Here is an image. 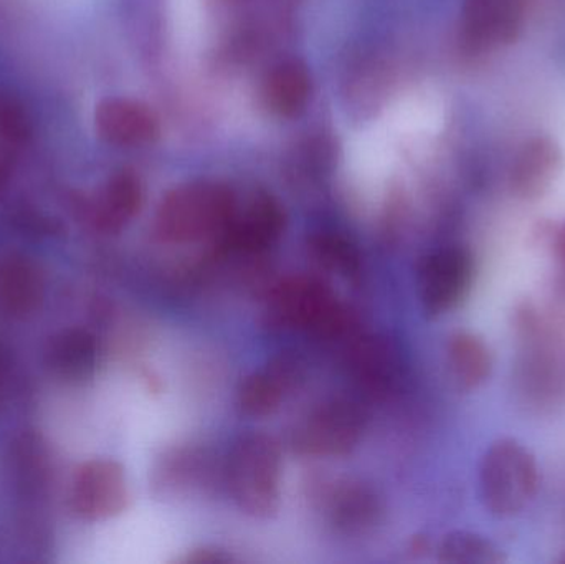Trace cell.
I'll return each mask as SVG.
<instances>
[{
    "instance_id": "6da1fadb",
    "label": "cell",
    "mask_w": 565,
    "mask_h": 564,
    "mask_svg": "<svg viewBox=\"0 0 565 564\" xmlns=\"http://www.w3.org/2000/svg\"><path fill=\"white\" fill-rule=\"evenodd\" d=\"M237 209L234 192L221 182L178 185L162 198L154 217L156 235L166 244L215 241Z\"/></svg>"
},
{
    "instance_id": "7a4b0ae2",
    "label": "cell",
    "mask_w": 565,
    "mask_h": 564,
    "mask_svg": "<svg viewBox=\"0 0 565 564\" xmlns=\"http://www.w3.org/2000/svg\"><path fill=\"white\" fill-rule=\"evenodd\" d=\"M541 486L534 454L514 437L494 440L480 464V493L484 509L494 519L523 513L536 499Z\"/></svg>"
},
{
    "instance_id": "3957f363",
    "label": "cell",
    "mask_w": 565,
    "mask_h": 564,
    "mask_svg": "<svg viewBox=\"0 0 565 564\" xmlns=\"http://www.w3.org/2000/svg\"><path fill=\"white\" fill-rule=\"evenodd\" d=\"M225 479L242 512L254 519H271L280 509V447L264 434L241 437L228 454Z\"/></svg>"
},
{
    "instance_id": "277c9868",
    "label": "cell",
    "mask_w": 565,
    "mask_h": 564,
    "mask_svg": "<svg viewBox=\"0 0 565 564\" xmlns=\"http://www.w3.org/2000/svg\"><path fill=\"white\" fill-rule=\"evenodd\" d=\"M265 317L271 328L305 331L319 340L341 337L349 321L328 285L301 275L286 278L271 290Z\"/></svg>"
},
{
    "instance_id": "5b68a950",
    "label": "cell",
    "mask_w": 565,
    "mask_h": 564,
    "mask_svg": "<svg viewBox=\"0 0 565 564\" xmlns=\"http://www.w3.org/2000/svg\"><path fill=\"white\" fill-rule=\"evenodd\" d=\"M364 430V414L349 400L319 404L296 424L291 447L305 457H341L352 453Z\"/></svg>"
},
{
    "instance_id": "8992f818",
    "label": "cell",
    "mask_w": 565,
    "mask_h": 564,
    "mask_svg": "<svg viewBox=\"0 0 565 564\" xmlns=\"http://www.w3.org/2000/svg\"><path fill=\"white\" fill-rule=\"evenodd\" d=\"M473 280L475 257L467 247L450 245L425 255L417 272L422 310L428 318L455 310L470 294Z\"/></svg>"
},
{
    "instance_id": "52a82bcc",
    "label": "cell",
    "mask_w": 565,
    "mask_h": 564,
    "mask_svg": "<svg viewBox=\"0 0 565 564\" xmlns=\"http://www.w3.org/2000/svg\"><path fill=\"white\" fill-rule=\"evenodd\" d=\"M527 0H465L458 40L468 55L513 45L526 25Z\"/></svg>"
},
{
    "instance_id": "ba28073f",
    "label": "cell",
    "mask_w": 565,
    "mask_h": 564,
    "mask_svg": "<svg viewBox=\"0 0 565 564\" xmlns=\"http://www.w3.org/2000/svg\"><path fill=\"white\" fill-rule=\"evenodd\" d=\"M285 224L280 202L267 192H258L244 209L237 205L227 227L215 242L227 254L258 255L277 244Z\"/></svg>"
},
{
    "instance_id": "9c48e42d",
    "label": "cell",
    "mask_w": 565,
    "mask_h": 564,
    "mask_svg": "<svg viewBox=\"0 0 565 564\" xmlns=\"http://www.w3.org/2000/svg\"><path fill=\"white\" fill-rule=\"evenodd\" d=\"M128 506V486L115 460H93L79 467L70 507L83 520L111 519Z\"/></svg>"
},
{
    "instance_id": "30bf717a",
    "label": "cell",
    "mask_w": 565,
    "mask_h": 564,
    "mask_svg": "<svg viewBox=\"0 0 565 564\" xmlns=\"http://www.w3.org/2000/svg\"><path fill=\"white\" fill-rule=\"evenodd\" d=\"M564 171V152L556 139L546 135L526 139L518 149L510 169V191L524 202L546 198Z\"/></svg>"
},
{
    "instance_id": "8fae6325",
    "label": "cell",
    "mask_w": 565,
    "mask_h": 564,
    "mask_svg": "<svg viewBox=\"0 0 565 564\" xmlns=\"http://www.w3.org/2000/svg\"><path fill=\"white\" fill-rule=\"evenodd\" d=\"M95 129L99 138L115 148H145L161 135L158 115L142 102L113 96L98 103Z\"/></svg>"
},
{
    "instance_id": "7c38bea8",
    "label": "cell",
    "mask_w": 565,
    "mask_h": 564,
    "mask_svg": "<svg viewBox=\"0 0 565 564\" xmlns=\"http://www.w3.org/2000/svg\"><path fill=\"white\" fill-rule=\"evenodd\" d=\"M305 380L301 361L285 353L274 358L262 371L248 374L237 391V404L242 413L255 419H264L280 409L291 391L298 390Z\"/></svg>"
},
{
    "instance_id": "4fadbf2b",
    "label": "cell",
    "mask_w": 565,
    "mask_h": 564,
    "mask_svg": "<svg viewBox=\"0 0 565 564\" xmlns=\"http://www.w3.org/2000/svg\"><path fill=\"white\" fill-rule=\"evenodd\" d=\"M311 93L312 82L308 68L298 60H286L265 75L260 98L271 115L292 118L305 111Z\"/></svg>"
},
{
    "instance_id": "5bb4252c",
    "label": "cell",
    "mask_w": 565,
    "mask_h": 564,
    "mask_svg": "<svg viewBox=\"0 0 565 564\" xmlns=\"http://www.w3.org/2000/svg\"><path fill=\"white\" fill-rule=\"evenodd\" d=\"M328 515L339 532L365 535L381 523L382 502L371 487L359 482L339 483L329 496Z\"/></svg>"
},
{
    "instance_id": "9a60e30c",
    "label": "cell",
    "mask_w": 565,
    "mask_h": 564,
    "mask_svg": "<svg viewBox=\"0 0 565 564\" xmlns=\"http://www.w3.org/2000/svg\"><path fill=\"white\" fill-rule=\"evenodd\" d=\"M445 357L451 381L463 393L477 391L493 373L490 344L473 331L458 330L451 333L445 347Z\"/></svg>"
},
{
    "instance_id": "2e32d148",
    "label": "cell",
    "mask_w": 565,
    "mask_h": 564,
    "mask_svg": "<svg viewBox=\"0 0 565 564\" xmlns=\"http://www.w3.org/2000/svg\"><path fill=\"white\" fill-rule=\"evenodd\" d=\"M141 205V181L135 172L122 169L109 178L89 212L96 228L115 234L139 214Z\"/></svg>"
},
{
    "instance_id": "e0dca14e",
    "label": "cell",
    "mask_w": 565,
    "mask_h": 564,
    "mask_svg": "<svg viewBox=\"0 0 565 564\" xmlns=\"http://www.w3.org/2000/svg\"><path fill=\"white\" fill-rule=\"evenodd\" d=\"M398 361L387 341L379 337H362L349 350V371L359 386L381 394L397 377Z\"/></svg>"
},
{
    "instance_id": "ac0fdd59",
    "label": "cell",
    "mask_w": 565,
    "mask_h": 564,
    "mask_svg": "<svg viewBox=\"0 0 565 564\" xmlns=\"http://www.w3.org/2000/svg\"><path fill=\"white\" fill-rule=\"evenodd\" d=\"M43 298V278L39 268L20 257L0 260V307L15 317L32 313Z\"/></svg>"
},
{
    "instance_id": "d6986e66",
    "label": "cell",
    "mask_w": 565,
    "mask_h": 564,
    "mask_svg": "<svg viewBox=\"0 0 565 564\" xmlns=\"http://www.w3.org/2000/svg\"><path fill=\"white\" fill-rule=\"evenodd\" d=\"M46 361L65 380H86L98 363V341L85 330L63 331L50 341Z\"/></svg>"
},
{
    "instance_id": "ffe728a7",
    "label": "cell",
    "mask_w": 565,
    "mask_h": 564,
    "mask_svg": "<svg viewBox=\"0 0 565 564\" xmlns=\"http://www.w3.org/2000/svg\"><path fill=\"white\" fill-rule=\"evenodd\" d=\"M438 560L450 564H503L508 562L503 550L487 536L473 532H451L438 546Z\"/></svg>"
},
{
    "instance_id": "44dd1931",
    "label": "cell",
    "mask_w": 565,
    "mask_h": 564,
    "mask_svg": "<svg viewBox=\"0 0 565 564\" xmlns=\"http://www.w3.org/2000/svg\"><path fill=\"white\" fill-rule=\"evenodd\" d=\"M205 459L198 450H174L156 470V483L166 489L195 486L204 479Z\"/></svg>"
},
{
    "instance_id": "7402d4cb",
    "label": "cell",
    "mask_w": 565,
    "mask_h": 564,
    "mask_svg": "<svg viewBox=\"0 0 565 564\" xmlns=\"http://www.w3.org/2000/svg\"><path fill=\"white\" fill-rule=\"evenodd\" d=\"M311 251L321 265L331 270L345 275L358 270V251L339 235L326 234V232L315 235L311 238Z\"/></svg>"
},
{
    "instance_id": "603a6c76",
    "label": "cell",
    "mask_w": 565,
    "mask_h": 564,
    "mask_svg": "<svg viewBox=\"0 0 565 564\" xmlns=\"http://www.w3.org/2000/svg\"><path fill=\"white\" fill-rule=\"evenodd\" d=\"M32 135V121L22 103L0 96V141L20 146Z\"/></svg>"
},
{
    "instance_id": "cb8c5ba5",
    "label": "cell",
    "mask_w": 565,
    "mask_h": 564,
    "mask_svg": "<svg viewBox=\"0 0 565 564\" xmlns=\"http://www.w3.org/2000/svg\"><path fill=\"white\" fill-rule=\"evenodd\" d=\"M547 242H550L551 254L557 264L561 278L565 284V222L563 224L554 225L547 234Z\"/></svg>"
},
{
    "instance_id": "d4e9b609",
    "label": "cell",
    "mask_w": 565,
    "mask_h": 564,
    "mask_svg": "<svg viewBox=\"0 0 565 564\" xmlns=\"http://www.w3.org/2000/svg\"><path fill=\"white\" fill-rule=\"evenodd\" d=\"M189 563H198V564H215V563H227L232 562L231 556L225 555L221 550H198L194 555L189 556Z\"/></svg>"
},
{
    "instance_id": "484cf974",
    "label": "cell",
    "mask_w": 565,
    "mask_h": 564,
    "mask_svg": "<svg viewBox=\"0 0 565 564\" xmlns=\"http://www.w3.org/2000/svg\"><path fill=\"white\" fill-rule=\"evenodd\" d=\"M12 166H10L9 158L3 152H0V189L9 182Z\"/></svg>"
},
{
    "instance_id": "4316f807",
    "label": "cell",
    "mask_w": 565,
    "mask_h": 564,
    "mask_svg": "<svg viewBox=\"0 0 565 564\" xmlns=\"http://www.w3.org/2000/svg\"><path fill=\"white\" fill-rule=\"evenodd\" d=\"M224 2H235V0H224Z\"/></svg>"
},
{
    "instance_id": "83f0119b",
    "label": "cell",
    "mask_w": 565,
    "mask_h": 564,
    "mask_svg": "<svg viewBox=\"0 0 565 564\" xmlns=\"http://www.w3.org/2000/svg\"><path fill=\"white\" fill-rule=\"evenodd\" d=\"M563 563H565V558L563 560Z\"/></svg>"
}]
</instances>
